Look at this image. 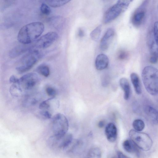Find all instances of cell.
Listing matches in <instances>:
<instances>
[{
  "label": "cell",
  "mask_w": 158,
  "mask_h": 158,
  "mask_svg": "<svg viewBox=\"0 0 158 158\" xmlns=\"http://www.w3.org/2000/svg\"><path fill=\"white\" fill-rule=\"evenodd\" d=\"M44 24L37 21L31 22L22 27L17 35L18 41L23 44L32 43L43 33Z\"/></svg>",
  "instance_id": "cell-1"
},
{
  "label": "cell",
  "mask_w": 158,
  "mask_h": 158,
  "mask_svg": "<svg viewBox=\"0 0 158 158\" xmlns=\"http://www.w3.org/2000/svg\"><path fill=\"white\" fill-rule=\"evenodd\" d=\"M117 154L119 158H127V156L124 154L122 152L118 151L117 152Z\"/></svg>",
  "instance_id": "cell-36"
},
{
  "label": "cell",
  "mask_w": 158,
  "mask_h": 158,
  "mask_svg": "<svg viewBox=\"0 0 158 158\" xmlns=\"http://www.w3.org/2000/svg\"><path fill=\"white\" fill-rule=\"evenodd\" d=\"M129 135L131 139L139 149L147 151L151 148L153 144L152 140L147 134L131 129L129 132Z\"/></svg>",
  "instance_id": "cell-5"
},
{
  "label": "cell",
  "mask_w": 158,
  "mask_h": 158,
  "mask_svg": "<svg viewBox=\"0 0 158 158\" xmlns=\"http://www.w3.org/2000/svg\"><path fill=\"white\" fill-rule=\"evenodd\" d=\"M158 59V56L155 55H151L150 58V62L152 64L156 63Z\"/></svg>",
  "instance_id": "cell-33"
},
{
  "label": "cell",
  "mask_w": 158,
  "mask_h": 158,
  "mask_svg": "<svg viewBox=\"0 0 158 158\" xmlns=\"http://www.w3.org/2000/svg\"><path fill=\"white\" fill-rule=\"evenodd\" d=\"M58 37L57 33L50 31L43 35L32 44V48H45L50 46Z\"/></svg>",
  "instance_id": "cell-8"
},
{
  "label": "cell",
  "mask_w": 158,
  "mask_h": 158,
  "mask_svg": "<svg viewBox=\"0 0 158 158\" xmlns=\"http://www.w3.org/2000/svg\"><path fill=\"white\" fill-rule=\"evenodd\" d=\"M145 15L143 9L139 8L136 10L132 18L131 22L133 25L135 27H138L141 24Z\"/></svg>",
  "instance_id": "cell-14"
},
{
  "label": "cell",
  "mask_w": 158,
  "mask_h": 158,
  "mask_svg": "<svg viewBox=\"0 0 158 158\" xmlns=\"http://www.w3.org/2000/svg\"><path fill=\"white\" fill-rule=\"evenodd\" d=\"M10 92L12 96L18 97L21 94L22 89L19 85L14 84L10 87Z\"/></svg>",
  "instance_id": "cell-22"
},
{
  "label": "cell",
  "mask_w": 158,
  "mask_h": 158,
  "mask_svg": "<svg viewBox=\"0 0 158 158\" xmlns=\"http://www.w3.org/2000/svg\"><path fill=\"white\" fill-rule=\"evenodd\" d=\"M132 126L135 130L141 131L144 128L145 124L143 120L140 119H136L134 121Z\"/></svg>",
  "instance_id": "cell-23"
},
{
  "label": "cell",
  "mask_w": 158,
  "mask_h": 158,
  "mask_svg": "<svg viewBox=\"0 0 158 158\" xmlns=\"http://www.w3.org/2000/svg\"><path fill=\"white\" fill-rule=\"evenodd\" d=\"M102 25H100L91 31L90 36L93 40L96 41L99 39L102 31Z\"/></svg>",
  "instance_id": "cell-21"
},
{
  "label": "cell",
  "mask_w": 158,
  "mask_h": 158,
  "mask_svg": "<svg viewBox=\"0 0 158 158\" xmlns=\"http://www.w3.org/2000/svg\"><path fill=\"white\" fill-rule=\"evenodd\" d=\"M27 99L25 100V103L26 105H34L37 103V100L33 98H27Z\"/></svg>",
  "instance_id": "cell-32"
},
{
  "label": "cell",
  "mask_w": 158,
  "mask_h": 158,
  "mask_svg": "<svg viewBox=\"0 0 158 158\" xmlns=\"http://www.w3.org/2000/svg\"><path fill=\"white\" fill-rule=\"evenodd\" d=\"M48 5L43 3L41 4L40 7V10L41 12L43 15H48L51 12V9L49 6Z\"/></svg>",
  "instance_id": "cell-25"
},
{
  "label": "cell",
  "mask_w": 158,
  "mask_h": 158,
  "mask_svg": "<svg viewBox=\"0 0 158 158\" xmlns=\"http://www.w3.org/2000/svg\"><path fill=\"white\" fill-rule=\"evenodd\" d=\"M9 81L10 82L17 84L19 79L14 75H12L10 78Z\"/></svg>",
  "instance_id": "cell-34"
},
{
  "label": "cell",
  "mask_w": 158,
  "mask_h": 158,
  "mask_svg": "<svg viewBox=\"0 0 158 158\" xmlns=\"http://www.w3.org/2000/svg\"><path fill=\"white\" fill-rule=\"evenodd\" d=\"M40 114L44 118L46 119H49L52 116L51 114L47 110H43L40 112Z\"/></svg>",
  "instance_id": "cell-30"
},
{
  "label": "cell",
  "mask_w": 158,
  "mask_h": 158,
  "mask_svg": "<svg viewBox=\"0 0 158 158\" xmlns=\"http://www.w3.org/2000/svg\"><path fill=\"white\" fill-rule=\"evenodd\" d=\"M71 0H46L47 4L51 7L57 8L66 4Z\"/></svg>",
  "instance_id": "cell-19"
},
{
  "label": "cell",
  "mask_w": 158,
  "mask_h": 158,
  "mask_svg": "<svg viewBox=\"0 0 158 158\" xmlns=\"http://www.w3.org/2000/svg\"><path fill=\"white\" fill-rule=\"evenodd\" d=\"M130 77L135 92L138 94H140L142 93V89L138 75L135 73H133L131 74Z\"/></svg>",
  "instance_id": "cell-18"
},
{
  "label": "cell",
  "mask_w": 158,
  "mask_h": 158,
  "mask_svg": "<svg viewBox=\"0 0 158 158\" xmlns=\"http://www.w3.org/2000/svg\"><path fill=\"white\" fill-rule=\"evenodd\" d=\"M105 122L103 120L100 121L98 123V126L100 128H102L104 126Z\"/></svg>",
  "instance_id": "cell-37"
},
{
  "label": "cell",
  "mask_w": 158,
  "mask_h": 158,
  "mask_svg": "<svg viewBox=\"0 0 158 158\" xmlns=\"http://www.w3.org/2000/svg\"><path fill=\"white\" fill-rule=\"evenodd\" d=\"M73 140V135L70 133H66L60 137L53 135L49 139V143L52 147L64 149L69 146Z\"/></svg>",
  "instance_id": "cell-7"
},
{
  "label": "cell",
  "mask_w": 158,
  "mask_h": 158,
  "mask_svg": "<svg viewBox=\"0 0 158 158\" xmlns=\"http://www.w3.org/2000/svg\"><path fill=\"white\" fill-rule=\"evenodd\" d=\"M78 35L80 37H83L85 35L84 30L81 28H79L78 31Z\"/></svg>",
  "instance_id": "cell-35"
},
{
  "label": "cell",
  "mask_w": 158,
  "mask_h": 158,
  "mask_svg": "<svg viewBox=\"0 0 158 158\" xmlns=\"http://www.w3.org/2000/svg\"><path fill=\"white\" fill-rule=\"evenodd\" d=\"M24 44L17 46L12 49L9 53L10 57L12 58L15 57L27 51L32 49L31 45Z\"/></svg>",
  "instance_id": "cell-15"
},
{
  "label": "cell",
  "mask_w": 158,
  "mask_h": 158,
  "mask_svg": "<svg viewBox=\"0 0 158 158\" xmlns=\"http://www.w3.org/2000/svg\"><path fill=\"white\" fill-rule=\"evenodd\" d=\"M144 112L148 119L154 124H158V111L150 106H146Z\"/></svg>",
  "instance_id": "cell-12"
},
{
  "label": "cell",
  "mask_w": 158,
  "mask_h": 158,
  "mask_svg": "<svg viewBox=\"0 0 158 158\" xmlns=\"http://www.w3.org/2000/svg\"><path fill=\"white\" fill-rule=\"evenodd\" d=\"M114 35V31L112 28L108 29L102 37L100 43V47L103 51L106 50Z\"/></svg>",
  "instance_id": "cell-10"
},
{
  "label": "cell",
  "mask_w": 158,
  "mask_h": 158,
  "mask_svg": "<svg viewBox=\"0 0 158 158\" xmlns=\"http://www.w3.org/2000/svg\"><path fill=\"white\" fill-rule=\"evenodd\" d=\"M53 135L60 137L67 133L69 128V123L63 114L58 113L55 115L52 120Z\"/></svg>",
  "instance_id": "cell-6"
},
{
  "label": "cell",
  "mask_w": 158,
  "mask_h": 158,
  "mask_svg": "<svg viewBox=\"0 0 158 158\" xmlns=\"http://www.w3.org/2000/svg\"><path fill=\"white\" fill-rule=\"evenodd\" d=\"M53 98H51L42 102L39 105V108L42 110H46L48 109L50 106V101Z\"/></svg>",
  "instance_id": "cell-26"
},
{
  "label": "cell",
  "mask_w": 158,
  "mask_h": 158,
  "mask_svg": "<svg viewBox=\"0 0 158 158\" xmlns=\"http://www.w3.org/2000/svg\"><path fill=\"white\" fill-rule=\"evenodd\" d=\"M120 85L124 92V98L125 100H128L130 95V87L127 79L124 77L121 78L119 80Z\"/></svg>",
  "instance_id": "cell-16"
},
{
  "label": "cell",
  "mask_w": 158,
  "mask_h": 158,
  "mask_svg": "<svg viewBox=\"0 0 158 158\" xmlns=\"http://www.w3.org/2000/svg\"><path fill=\"white\" fill-rule=\"evenodd\" d=\"M39 81V77L35 73L26 74L19 79L18 84L25 89L29 90L33 88Z\"/></svg>",
  "instance_id": "cell-9"
},
{
  "label": "cell",
  "mask_w": 158,
  "mask_h": 158,
  "mask_svg": "<svg viewBox=\"0 0 158 158\" xmlns=\"http://www.w3.org/2000/svg\"><path fill=\"white\" fill-rule=\"evenodd\" d=\"M109 62V59L106 55L103 54H100L97 56L95 59V67L99 70L104 69L108 67Z\"/></svg>",
  "instance_id": "cell-13"
},
{
  "label": "cell",
  "mask_w": 158,
  "mask_h": 158,
  "mask_svg": "<svg viewBox=\"0 0 158 158\" xmlns=\"http://www.w3.org/2000/svg\"><path fill=\"white\" fill-rule=\"evenodd\" d=\"M104 1L106 2H109L112 1L113 0H103Z\"/></svg>",
  "instance_id": "cell-38"
},
{
  "label": "cell",
  "mask_w": 158,
  "mask_h": 158,
  "mask_svg": "<svg viewBox=\"0 0 158 158\" xmlns=\"http://www.w3.org/2000/svg\"><path fill=\"white\" fill-rule=\"evenodd\" d=\"M110 82L109 77L107 75H105L102 80V85L104 87L107 86L109 84Z\"/></svg>",
  "instance_id": "cell-31"
},
{
  "label": "cell",
  "mask_w": 158,
  "mask_h": 158,
  "mask_svg": "<svg viewBox=\"0 0 158 158\" xmlns=\"http://www.w3.org/2000/svg\"><path fill=\"white\" fill-rule=\"evenodd\" d=\"M154 37L156 42L158 45V21L155 22L154 24Z\"/></svg>",
  "instance_id": "cell-29"
},
{
  "label": "cell",
  "mask_w": 158,
  "mask_h": 158,
  "mask_svg": "<svg viewBox=\"0 0 158 158\" xmlns=\"http://www.w3.org/2000/svg\"><path fill=\"white\" fill-rule=\"evenodd\" d=\"M38 73L45 77H48L50 74V69L47 65L42 64L39 65L37 68Z\"/></svg>",
  "instance_id": "cell-24"
},
{
  "label": "cell",
  "mask_w": 158,
  "mask_h": 158,
  "mask_svg": "<svg viewBox=\"0 0 158 158\" xmlns=\"http://www.w3.org/2000/svg\"><path fill=\"white\" fill-rule=\"evenodd\" d=\"M128 56L127 52L123 50L120 51L117 54V57L120 60H123L126 59Z\"/></svg>",
  "instance_id": "cell-28"
},
{
  "label": "cell",
  "mask_w": 158,
  "mask_h": 158,
  "mask_svg": "<svg viewBox=\"0 0 158 158\" xmlns=\"http://www.w3.org/2000/svg\"><path fill=\"white\" fill-rule=\"evenodd\" d=\"M46 92L47 94L51 98H54L56 95V89L52 87H48L46 89Z\"/></svg>",
  "instance_id": "cell-27"
},
{
  "label": "cell",
  "mask_w": 158,
  "mask_h": 158,
  "mask_svg": "<svg viewBox=\"0 0 158 158\" xmlns=\"http://www.w3.org/2000/svg\"><path fill=\"white\" fill-rule=\"evenodd\" d=\"M123 145L124 150L128 153H137L139 152V148L131 139L124 140Z\"/></svg>",
  "instance_id": "cell-17"
},
{
  "label": "cell",
  "mask_w": 158,
  "mask_h": 158,
  "mask_svg": "<svg viewBox=\"0 0 158 158\" xmlns=\"http://www.w3.org/2000/svg\"><path fill=\"white\" fill-rule=\"evenodd\" d=\"M143 82L147 92L152 95L158 93V69L152 66H147L142 73Z\"/></svg>",
  "instance_id": "cell-2"
},
{
  "label": "cell",
  "mask_w": 158,
  "mask_h": 158,
  "mask_svg": "<svg viewBox=\"0 0 158 158\" xmlns=\"http://www.w3.org/2000/svg\"><path fill=\"white\" fill-rule=\"evenodd\" d=\"M88 157L100 158L101 157L102 152L100 149L98 147H94L91 148L89 151Z\"/></svg>",
  "instance_id": "cell-20"
},
{
  "label": "cell",
  "mask_w": 158,
  "mask_h": 158,
  "mask_svg": "<svg viewBox=\"0 0 158 158\" xmlns=\"http://www.w3.org/2000/svg\"><path fill=\"white\" fill-rule=\"evenodd\" d=\"M133 0H118L116 3L108 8L103 19L105 24L108 23L118 17L127 8Z\"/></svg>",
  "instance_id": "cell-3"
},
{
  "label": "cell",
  "mask_w": 158,
  "mask_h": 158,
  "mask_svg": "<svg viewBox=\"0 0 158 158\" xmlns=\"http://www.w3.org/2000/svg\"><path fill=\"white\" fill-rule=\"evenodd\" d=\"M105 134L107 139L109 142L113 143L116 139L117 130L116 126L113 123H109L106 127Z\"/></svg>",
  "instance_id": "cell-11"
},
{
  "label": "cell",
  "mask_w": 158,
  "mask_h": 158,
  "mask_svg": "<svg viewBox=\"0 0 158 158\" xmlns=\"http://www.w3.org/2000/svg\"><path fill=\"white\" fill-rule=\"evenodd\" d=\"M41 56L38 50H31L20 59L16 67V70L20 73L28 70L37 62Z\"/></svg>",
  "instance_id": "cell-4"
}]
</instances>
